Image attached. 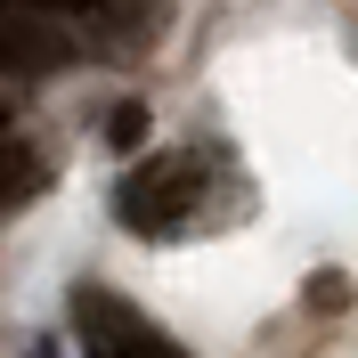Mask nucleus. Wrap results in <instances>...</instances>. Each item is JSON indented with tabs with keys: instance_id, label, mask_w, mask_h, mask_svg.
<instances>
[{
	"instance_id": "nucleus-6",
	"label": "nucleus",
	"mask_w": 358,
	"mask_h": 358,
	"mask_svg": "<svg viewBox=\"0 0 358 358\" xmlns=\"http://www.w3.org/2000/svg\"><path fill=\"white\" fill-rule=\"evenodd\" d=\"M33 358H57V350H33Z\"/></svg>"
},
{
	"instance_id": "nucleus-5",
	"label": "nucleus",
	"mask_w": 358,
	"mask_h": 358,
	"mask_svg": "<svg viewBox=\"0 0 358 358\" xmlns=\"http://www.w3.org/2000/svg\"><path fill=\"white\" fill-rule=\"evenodd\" d=\"M0 8H33V17H98L106 0H0Z\"/></svg>"
},
{
	"instance_id": "nucleus-4",
	"label": "nucleus",
	"mask_w": 358,
	"mask_h": 358,
	"mask_svg": "<svg viewBox=\"0 0 358 358\" xmlns=\"http://www.w3.org/2000/svg\"><path fill=\"white\" fill-rule=\"evenodd\" d=\"M41 155L33 147H17V138H0V212H17L24 196H41Z\"/></svg>"
},
{
	"instance_id": "nucleus-2",
	"label": "nucleus",
	"mask_w": 358,
	"mask_h": 358,
	"mask_svg": "<svg viewBox=\"0 0 358 358\" xmlns=\"http://www.w3.org/2000/svg\"><path fill=\"white\" fill-rule=\"evenodd\" d=\"M66 317H73V334H82V358H187L155 317H138L131 301L106 293V285H73Z\"/></svg>"
},
{
	"instance_id": "nucleus-1",
	"label": "nucleus",
	"mask_w": 358,
	"mask_h": 358,
	"mask_svg": "<svg viewBox=\"0 0 358 358\" xmlns=\"http://www.w3.org/2000/svg\"><path fill=\"white\" fill-rule=\"evenodd\" d=\"M212 212V163L203 155H155L114 187V220L131 236H187Z\"/></svg>"
},
{
	"instance_id": "nucleus-3",
	"label": "nucleus",
	"mask_w": 358,
	"mask_h": 358,
	"mask_svg": "<svg viewBox=\"0 0 358 358\" xmlns=\"http://www.w3.org/2000/svg\"><path fill=\"white\" fill-rule=\"evenodd\" d=\"M73 57L66 17H33V8H0V73H57Z\"/></svg>"
}]
</instances>
